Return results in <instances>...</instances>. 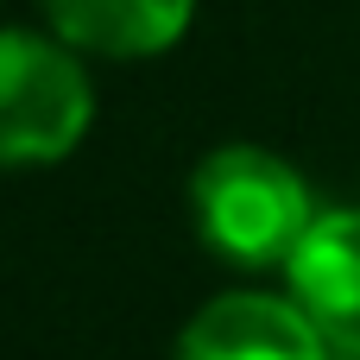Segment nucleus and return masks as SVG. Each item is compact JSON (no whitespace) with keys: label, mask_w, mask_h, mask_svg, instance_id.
Instances as JSON below:
<instances>
[{"label":"nucleus","mask_w":360,"mask_h":360,"mask_svg":"<svg viewBox=\"0 0 360 360\" xmlns=\"http://www.w3.org/2000/svg\"><path fill=\"white\" fill-rule=\"evenodd\" d=\"M316 196L297 165L266 146H215L190 171V221L196 240L240 272H285L304 234L316 228Z\"/></svg>","instance_id":"1"},{"label":"nucleus","mask_w":360,"mask_h":360,"mask_svg":"<svg viewBox=\"0 0 360 360\" xmlns=\"http://www.w3.org/2000/svg\"><path fill=\"white\" fill-rule=\"evenodd\" d=\"M95 127L82 51L57 32L0 25V171L63 165Z\"/></svg>","instance_id":"2"},{"label":"nucleus","mask_w":360,"mask_h":360,"mask_svg":"<svg viewBox=\"0 0 360 360\" xmlns=\"http://www.w3.org/2000/svg\"><path fill=\"white\" fill-rule=\"evenodd\" d=\"M171 360H335V354L316 335V323L297 310L291 291H221L184 323Z\"/></svg>","instance_id":"3"},{"label":"nucleus","mask_w":360,"mask_h":360,"mask_svg":"<svg viewBox=\"0 0 360 360\" xmlns=\"http://www.w3.org/2000/svg\"><path fill=\"white\" fill-rule=\"evenodd\" d=\"M285 291L335 360H360V209H323L285 266Z\"/></svg>","instance_id":"4"},{"label":"nucleus","mask_w":360,"mask_h":360,"mask_svg":"<svg viewBox=\"0 0 360 360\" xmlns=\"http://www.w3.org/2000/svg\"><path fill=\"white\" fill-rule=\"evenodd\" d=\"M51 32L76 44L82 57H165L190 19L196 0H38Z\"/></svg>","instance_id":"5"}]
</instances>
